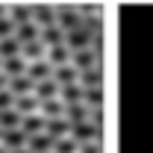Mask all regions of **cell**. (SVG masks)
I'll return each instance as SVG.
<instances>
[{
  "label": "cell",
  "instance_id": "9a60e30c",
  "mask_svg": "<svg viewBox=\"0 0 153 153\" xmlns=\"http://www.w3.org/2000/svg\"><path fill=\"white\" fill-rule=\"evenodd\" d=\"M56 24L62 30H76V27H82V12H74V9H62L56 15Z\"/></svg>",
  "mask_w": 153,
  "mask_h": 153
},
{
  "label": "cell",
  "instance_id": "d6986e66",
  "mask_svg": "<svg viewBox=\"0 0 153 153\" xmlns=\"http://www.w3.org/2000/svg\"><path fill=\"white\" fill-rule=\"evenodd\" d=\"M59 91H62V85H59V82L53 79V76H50V79H41V82H36V94L41 97V100L59 97Z\"/></svg>",
  "mask_w": 153,
  "mask_h": 153
},
{
  "label": "cell",
  "instance_id": "cb8c5ba5",
  "mask_svg": "<svg viewBox=\"0 0 153 153\" xmlns=\"http://www.w3.org/2000/svg\"><path fill=\"white\" fill-rule=\"evenodd\" d=\"M27 68H30V65H24V56H9V59H3V71H6L9 76L27 74Z\"/></svg>",
  "mask_w": 153,
  "mask_h": 153
},
{
  "label": "cell",
  "instance_id": "d590c367",
  "mask_svg": "<svg viewBox=\"0 0 153 153\" xmlns=\"http://www.w3.org/2000/svg\"><path fill=\"white\" fill-rule=\"evenodd\" d=\"M0 71H3V56H0Z\"/></svg>",
  "mask_w": 153,
  "mask_h": 153
},
{
  "label": "cell",
  "instance_id": "603a6c76",
  "mask_svg": "<svg viewBox=\"0 0 153 153\" xmlns=\"http://www.w3.org/2000/svg\"><path fill=\"white\" fill-rule=\"evenodd\" d=\"M21 121H24V115L12 106V109H0V127L3 130H15V127H21Z\"/></svg>",
  "mask_w": 153,
  "mask_h": 153
},
{
  "label": "cell",
  "instance_id": "277c9868",
  "mask_svg": "<svg viewBox=\"0 0 153 153\" xmlns=\"http://www.w3.org/2000/svg\"><path fill=\"white\" fill-rule=\"evenodd\" d=\"M6 150H18V147H27L30 144V135L24 133L21 127H15V130H3V141H0Z\"/></svg>",
  "mask_w": 153,
  "mask_h": 153
},
{
  "label": "cell",
  "instance_id": "7402d4cb",
  "mask_svg": "<svg viewBox=\"0 0 153 153\" xmlns=\"http://www.w3.org/2000/svg\"><path fill=\"white\" fill-rule=\"evenodd\" d=\"M33 21L44 30V27H53L56 24V15H53L50 6H33Z\"/></svg>",
  "mask_w": 153,
  "mask_h": 153
},
{
  "label": "cell",
  "instance_id": "7a4b0ae2",
  "mask_svg": "<svg viewBox=\"0 0 153 153\" xmlns=\"http://www.w3.org/2000/svg\"><path fill=\"white\" fill-rule=\"evenodd\" d=\"M71 135H74L79 144H85V141H100V124H91V121L74 124V127H71Z\"/></svg>",
  "mask_w": 153,
  "mask_h": 153
},
{
  "label": "cell",
  "instance_id": "ba28073f",
  "mask_svg": "<svg viewBox=\"0 0 153 153\" xmlns=\"http://www.w3.org/2000/svg\"><path fill=\"white\" fill-rule=\"evenodd\" d=\"M33 153H47V150H53L56 147V138L50 133H36V135H30V144H27Z\"/></svg>",
  "mask_w": 153,
  "mask_h": 153
},
{
  "label": "cell",
  "instance_id": "9c48e42d",
  "mask_svg": "<svg viewBox=\"0 0 153 153\" xmlns=\"http://www.w3.org/2000/svg\"><path fill=\"white\" fill-rule=\"evenodd\" d=\"M15 36H18L21 44H30V41H38L41 38V27H38L36 21H27V24H21L18 30H15Z\"/></svg>",
  "mask_w": 153,
  "mask_h": 153
},
{
  "label": "cell",
  "instance_id": "52a82bcc",
  "mask_svg": "<svg viewBox=\"0 0 153 153\" xmlns=\"http://www.w3.org/2000/svg\"><path fill=\"white\" fill-rule=\"evenodd\" d=\"M65 118H68L71 124L91 121V106H88V103H68V109H65Z\"/></svg>",
  "mask_w": 153,
  "mask_h": 153
},
{
  "label": "cell",
  "instance_id": "484cf974",
  "mask_svg": "<svg viewBox=\"0 0 153 153\" xmlns=\"http://www.w3.org/2000/svg\"><path fill=\"white\" fill-rule=\"evenodd\" d=\"M44 47H47V44H44L41 38H38V41H30V44H24V53H21V56H24V59H30V62H36V59H41Z\"/></svg>",
  "mask_w": 153,
  "mask_h": 153
},
{
  "label": "cell",
  "instance_id": "6da1fadb",
  "mask_svg": "<svg viewBox=\"0 0 153 153\" xmlns=\"http://www.w3.org/2000/svg\"><path fill=\"white\" fill-rule=\"evenodd\" d=\"M91 41H94V33H88L85 27H76V30L65 33V44L71 50H85V47H91Z\"/></svg>",
  "mask_w": 153,
  "mask_h": 153
},
{
  "label": "cell",
  "instance_id": "30bf717a",
  "mask_svg": "<svg viewBox=\"0 0 153 153\" xmlns=\"http://www.w3.org/2000/svg\"><path fill=\"white\" fill-rule=\"evenodd\" d=\"M65 109H68V103H65L62 97L41 100V112H44V118H65Z\"/></svg>",
  "mask_w": 153,
  "mask_h": 153
},
{
  "label": "cell",
  "instance_id": "4316f807",
  "mask_svg": "<svg viewBox=\"0 0 153 153\" xmlns=\"http://www.w3.org/2000/svg\"><path fill=\"white\" fill-rule=\"evenodd\" d=\"M9 18L15 21L18 27H21V24H27V21H33V6H15Z\"/></svg>",
  "mask_w": 153,
  "mask_h": 153
},
{
  "label": "cell",
  "instance_id": "8fae6325",
  "mask_svg": "<svg viewBox=\"0 0 153 153\" xmlns=\"http://www.w3.org/2000/svg\"><path fill=\"white\" fill-rule=\"evenodd\" d=\"M71 121L68 118H47V130L44 133H50L53 138H65V135H71Z\"/></svg>",
  "mask_w": 153,
  "mask_h": 153
},
{
  "label": "cell",
  "instance_id": "f546056e",
  "mask_svg": "<svg viewBox=\"0 0 153 153\" xmlns=\"http://www.w3.org/2000/svg\"><path fill=\"white\" fill-rule=\"evenodd\" d=\"M15 100H18V97H15L12 88H3V91H0V109H12V106H15Z\"/></svg>",
  "mask_w": 153,
  "mask_h": 153
},
{
  "label": "cell",
  "instance_id": "2e32d148",
  "mask_svg": "<svg viewBox=\"0 0 153 153\" xmlns=\"http://www.w3.org/2000/svg\"><path fill=\"white\" fill-rule=\"evenodd\" d=\"M53 79H56L59 85H71V82H79V68H74V65H59L56 71H53Z\"/></svg>",
  "mask_w": 153,
  "mask_h": 153
},
{
  "label": "cell",
  "instance_id": "ac0fdd59",
  "mask_svg": "<svg viewBox=\"0 0 153 153\" xmlns=\"http://www.w3.org/2000/svg\"><path fill=\"white\" fill-rule=\"evenodd\" d=\"M79 82L85 88H103V71H100V65L88 68V71H79Z\"/></svg>",
  "mask_w": 153,
  "mask_h": 153
},
{
  "label": "cell",
  "instance_id": "44dd1931",
  "mask_svg": "<svg viewBox=\"0 0 153 153\" xmlns=\"http://www.w3.org/2000/svg\"><path fill=\"white\" fill-rule=\"evenodd\" d=\"M24 53V44L18 41V36H9V38H0V56L9 59V56H21Z\"/></svg>",
  "mask_w": 153,
  "mask_h": 153
},
{
  "label": "cell",
  "instance_id": "74e56055",
  "mask_svg": "<svg viewBox=\"0 0 153 153\" xmlns=\"http://www.w3.org/2000/svg\"><path fill=\"white\" fill-rule=\"evenodd\" d=\"M47 153H53V150H47Z\"/></svg>",
  "mask_w": 153,
  "mask_h": 153
},
{
  "label": "cell",
  "instance_id": "5b68a950",
  "mask_svg": "<svg viewBox=\"0 0 153 153\" xmlns=\"http://www.w3.org/2000/svg\"><path fill=\"white\" fill-rule=\"evenodd\" d=\"M9 88L15 91V97H24V94H36V79H33L30 74L12 76V79H9Z\"/></svg>",
  "mask_w": 153,
  "mask_h": 153
},
{
  "label": "cell",
  "instance_id": "e0dca14e",
  "mask_svg": "<svg viewBox=\"0 0 153 153\" xmlns=\"http://www.w3.org/2000/svg\"><path fill=\"white\" fill-rule=\"evenodd\" d=\"M65 33H68V30H62L59 24H53V27H44V30H41V41H44L47 47L65 44Z\"/></svg>",
  "mask_w": 153,
  "mask_h": 153
},
{
  "label": "cell",
  "instance_id": "8d00e7d4",
  "mask_svg": "<svg viewBox=\"0 0 153 153\" xmlns=\"http://www.w3.org/2000/svg\"><path fill=\"white\" fill-rule=\"evenodd\" d=\"M0 141H3V127H0Z\"/></svg>",
  "mask_w": 153,
  "mask_h": 153
},
{
  "label": "cell",
  "instance_id": "e575fe53",
  "mask_svg": "<svg viewBox=\"0 0 153 153\" xmlns=\"http://www.w3.org/2000/svg\"><path fill=\"white\" fill-rule=\"evenodd\" d=\"M0 18H6V15H3V6H0Z\"/></svg>",
  "mask_w": 153,
  "mask_h": 153
},
{
  "label": "cell",
  "instance_id": "d4e9b609",
  "mask_svg": "<svg viewBox=\"0 0 153 153\" xmlns=\"http://www.w3.org/2000/svg\"><path fill=\"white\" fill-rule=\"evenodd\" d=\"M53 153H79V141L74 135H65V138H56V147Z\"/></svg>",
  "mask_w": 153,
  "mask_h": 153
},
{
  "label": "cell",
  "instance_id": "ffe728a7",
  "mask_svg": "<svg viewBox=\"0 0 153 153\" xmlns=\"http://www.w3.org/2000/svg\"><path fill=\"white\" fill-rule=\"evenodd\" d=\"M15 109H18L21 115H33L36 109H41V97L38 94H24L15 100Z\"/></svg>",
  "mask_w": 153,
  "mask_h": 153
},
{
  "label": "cell",
  "instance_id": "3957f363",
  "mask_svg": "<svg viewBox=\"0 0 153 153\" xmlns=\"http://www.w3.org/2000/svg\"><path fill=\"white\" fill-rule=\"evenodd\" d=\"M71 65H74V68H79V71L97 68V65H100V53H97L94 47H85V50H74V59H71Z\"/></svg>",
  "mask_w": 153,
  "mask_h": 153
},
{
  "label": "cell",
  "instance_id": "83f0119b",
  "mask_svg": "<svg viewBox=\"0 0 153 153\" xmlns=\"http://www.w3.org/2000/svg\"><path fill=\"white\" fill-rule=\"evenodd\" d=\"M15 30H18V24H15V21L9 18V15H6V18H0V38H9V36H15Z\"/></svg>",
  "mask_w": 153,
  "mask_h": 153
},
{
  "label": "cell",
  "instance_id": "836d02e7",
  "mask_svg": "<svg viewBox=\"0 0 153 153\" xmlns=\"http://www.w3.org/2000/svg\"><path fill=\"white\" fill-rule=\"evenodd\" d=\"M0 153H9V150H6V147H3V144H0Z\"/></svg>",
  "mask_w": 153,
  "mask_h": 153
},
{
  "label": "cell",
  "instance_id": "7c38bea8",
  "mask_svg": "<svg viewBox=\"0 0 153 153\" xmlns=\"http://www.w3.org/2000/svg\"><path fill=\"white\" fill-rule=\"evenodd\" d=\"M50 50V65L59 68V65H71V59H74V50L68 47V44H56V47H47Z\"/></svg>",
  "mask_w": 153,
  "mask_h": 153
},
{
  "label": "cell",
  "instance_id": "d6a6232c",
  "mask_svg": "<svg viewBox=\"0 0 153 153\" xmlns=\"http://www.w3.org/2000/svg\"><path fill=\"white\" fill-rule=\"evenodd\" d=\"M9 153H33L30 147H18V150H9Z\"/></svg>",
  "mask_w": 153,
  "mask_h": 153
},
{
  "label": "cell",
  "instance_id": "f1b7e54d",
  "mask_svg": "<svg viewBox=\"0 0 153 153\" xmlns=\"http://www.w3.org/2000/svg\"><path fill=\"white\" fill-rule=\"evenodd\" d=\"M85 103L88 106H103V88H85Z\"/></svg>",
  "mask_w": 153,
  "mask_h": 153
},
{
  "label": "cell",
  "instance_id": "4fadbf2b",
  "mask_svg": "<svg viewBox=\"0 0 153 153\" xmlns=\"http://www.w3.org/2000/svg\"><path fill=\"white\" fill-rule=\"evenodd\" d=\"M53 71H56V68H53L50 62H41V59L30 62V68H27V74L33 76L36 82H41V79H50V76H53Z\"/></svg>",
  "mask_w": 153,
  "mask_h": 153
},
{
  "label": "cell",
  "instance_id": "8992f818",
  "mask_svg": "<svg viewBox=\"0 0 153 153\" xmlns=\"http://www.w3.org/2000/svg\"><path fill=\"white\" fill-rule=\"evenodd\" d=\"M21 130H24L27 135L44 133V130H47V118H44V115H38V112H33V115H24V121H21Z\"/></svg>",
  "mask_w": 153,
  "mask_h": 153
},
{
  "label": "cell",
  "instance_id": "4dcf8cb0",
  "mask_svg": "<svg viewBox=\"0 0 153 153\" xmlns=\"http://www.w3.org/2000/svg\"><path fill=\"white\" fill-rule=\"evenodd\" d=\"M79 153H103V147H100V141H85V144H79Z\"/></svg>",
  "mask_w": 153,
  "mask_h": 153
},
{
  "label": "cell",
  "instance_id": "1f68e13d",
  "mask_svg": "<svg viewBox=\"0 0 153 153\" xmlns=\"http://www.w3.org/2000/svg\"><path fill=\"white\" fill-rule=\"evenodd\" d=\"M9 79H12V76L6 74V71H0V91H3V88H9Z\"/></svg>",
  "mask_w": 153,
  "mask_h": 153
},
{
  "label": "cell",
  "instance_id": "5bb4252c",
  "mask_svg": "<svg viewBox=\"0 0 153 153\" xmlns=\"http://www.w3.org/2000/svg\"><path fill=\"white\" fill-rule=\"evenodd\" d=\"M59 97H62L65 103H85V85H79V82H71V85H62Z\"/></svg>",
  "mask_w": 153,
  "mask_h": 153
}]
</instances>
